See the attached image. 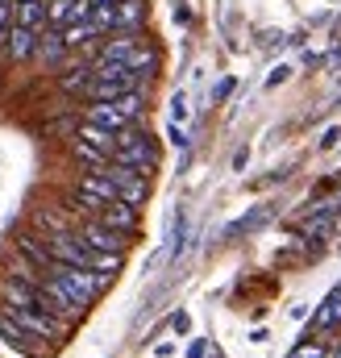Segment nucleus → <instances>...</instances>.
Wrapping results in <instances>:
<instances>
[{
    "label": "nucleus",
    "mask_w": 341,
    "mask_h": 358,
    "mask_svg": "<svg viewBox=\"0 0 341 358\" xmlns=\"http://www.w3.org/2000/svg\"><path fill=\"white\" fill-rule=\"evenodd\" d=\"M46 275H55L63 287H67V296L80 304V308H92L108 287H113V279L117 275H108V271H92V267H67V263H55V267L46 271Z\"/></svg>",
    "instance_id": "obj_1"
},
{
    "label": "nucleus",
    "mask_w": 341,
    "mask_h": 358,
    "mask_svg": "<svg viewBox=\"0 0 341 358\" xmlns=\"http://www.w3.org/2000/svg\"><path fill=\"white\" fill-rule=\"evenodd\" d=\"M113 163L133 167L142 176H154L159 171V142L146 134V125H129V129H121V142L113 150Z\"/></svg>",
    "instance_id": "obj_2"
},
{
    "label": "nucleus",
    "mask_w": 341,
    "mask_h": 358,
    "mask_svg": "<svg viewBox=\"0 0 341 358\" xmlns=\"http://www.w3.org/2000/svg\"><path fill=\"white\" fill-rule=\"evenodd\" d=\"M0 342H4L8 350L25 355V358H50V346H55V342H46V338L29 334V329H25L13 313H4V308H0Z\"/></svg>",
    "instance_id": "obj_3"
},
{
    "label": "nucleus",
    "mask_w": 341,
    "mask_h": 358,
    "mask_svg": "<svg viewBox=\"0 0 341 358\" xmlns=\"http://www.w3.org/2000/svg\"><path fill=\"white\" fill-rule=\"evenodd\" d=\"M75 234L84 238L92 250H108V255H125V250L133 246V234H121V229H113V225H104V221H80Z\"/></svg>",
    "instance_id": "obj_4"
},
{
    "label": "nucleus",
    "mask_w": 341,
    "mask_h": 358,
    "mask_svg": "<svg viewBox=\"0 0 341 358\" xmlns=\"http://www.w3.org/2000/svg\"><path fill=\"white\" fill-rule=\"evenodd\" d=\"M104 176L117 183V192H121L125 204H133V208L146 204V196H150V176H142V171H133V167H121V163H108Z\"/></svg>",
    "instance_id": "obj_5"
},
{
    "label": "nucleus",
    "mask_w": 341,
    "mask_h": 358,
    "mask_svg": "<svg viewBox=\"0 0 341 358\" xmlns=\"http://www.w3.org/2000/svg\"><path fill=\"white\" fill-rule=\"evenodd\" d=\"M67 59H71V50H67V42H63V29H59V25H46V29L38 34V50H34V63L59 76V71L67 67Z\"/></svg>",
    "instance_id": "obj_6"
},
{
    "label": "nucleus",
    "mask_w": 341,
    "mask_h": 358,
    "mask_svg": "<svg viewBox=\"0 0 341 358\" xmlns=\"http://www.w3.org/2000/svg\"><path fill=\"white\" fill-rule=\"evenodd\" d=\"M341 325V283L312 308V317H308V334L312 338H321V334H329V329H338Z\"/></svg>",
    "instance_id": "obj_7"
},
{
    "label": "nucleus",
    "mask_w": 341,
    "mask_h": 358,
    "mask_svg": "<svg viewBox=\"0 0 341 358\" xmlns=\"http://www.w3.org/2000/svg\"><path fill=\"white\" fill-rule=\"evenodd\" d=\"M38 34H42V29H29V25H17V21H13V29H8V42H4V55H8L13 63H34Z\"/></svg>",
    "instance_id": "obj_8"
},
{
    "label": "nucleus",
    "mask_w": 341,
    "mask_h": 358,
    "mask_svg": "<svg viewBox=\"0 0 341 358\" xmlns=\"http://www.w3.org/2000/svg\"><path fill=\"white\" fill-rule=\"evenodd\" d=\"M96 221H104V225H113V229H121V234H133V238H138V229H142V217H138V208H133V204H125V200H113V204H104Z\"/></svg>",
    "instance_id": "obj_9"
},
{
    "label": "nucleus",
    "mask_w": 341,
    "mask_h": 358,
    "mask_svg": "<svg viewBox=\"0 0 341 358\" xmlns=\"http://www.w3.org/2000/svg\"><path fill=\"white\" fill-rule=\"evenodd\" d=\"M84 121H96V125H104V129H129L133 121L113 104V100H87V108H84Z\"/></svg>",
    "instance_id": "obj_10"
},
{
    "label": "nucleus",
    "mask_w": 341,
    "mask_h": 358,
    "mask_svg": "<svg viewBox=\"0 0 341 358\" xmlns=\"http://www.w3.org/2000/svg\"><path fill=\"white\" fill-rule=\"evenodd\" d=\"M150 21V4L146 0H117V29H129V34H142ZM113 29V34H117Z\"/></svg>",
    "instance_id": "obj_11"
},
{
    "label": "nucleus",
    "mask_w": 341,
    "mask_h": 358,
    "mask_svg": "<svg viewBox=\"0 0 341 358\" xmlns=\"http://www.w3.org/2000/svg\"><path fill=\"white\" fill-rule=\"evenodd\" d=\"M75 187L87 192V196H96V200H104V204H113V200H121V192H117V183L104 176V167L100 171H84V176L75 179Z\"/></svg>",
    "instance_id": "obj_12"
},
{
    "label": "nucleus",
    "mask_w": 341,
    "mask_h": 358,
    "mask_svg": "<svg viewBox=\"0 0 341 358\" xmlns=\"http://www.w3.org/2000/svg\"><path fill=\"white\" fill-rule=\"evenodd\" d=\"M13 21L17 25H29V29H46V0H17L13 4Z\"/></svg>",
    "instance_id": "obj_13"
},
{
    "label": "nucleus",
    "mask_w": 341,
    "mask_h": 358,
    "mask_svg": "<svg viewBox=\"0 0 341 358\" xmlns=\"http://www.w3.org/2000/svg\"><path fill=\"white\" fill-rule=\"evenodd\" d=\"M75 134L84 138V142H92V146H100V150H117V142H121V134L117 129H104V125H96V121H80L75 125Z\"/></svg>",
    "instance_id": "obj_14"
},
{
    "label": "nucleus",
    "mask_w": 341,
    "mask_h": 358,
    "mask_svg": "<svg viewBox=\"0 0 341 358\" xmlns=\"http://www.w3.org/2000/svg\"><path fill=\"white\" fill-rule=\"evenodd\" d=\"M159 63H163V59H159V50H154L150 42H142V46H138V50L129 55V67H133V71H138V76H142L146 84H150V80L159 76Z\"/></svg>",
    "instance_id": "obj_15"
},
{
    "label": "nucleus",
    "mask_w": 341,
    "mask_h": 358,
    "mask_svg": "<svg viewBox=\"0 0 341 358\" xmlns=\"http://www.w3.org/2000/svg\"><path fill=\"white\" fill-rule=\"evenodd\" d=\"M71 155H75L80 163H87L92 171H100V167H108V163H113V155H108V150H100V146H92V142H84L80 134L71 138Z\"/></svg>",
    "instance_id": "obj_16"
},
{
    "label": "nucleus",
    "mask_w": 341,
    "mask_h": 358,
    "mask_svg": "<svg viewBox=\"0 0 341 358\" xmlns=\"http://www.w3.org/2000/svg\"><path fill=\"white\" fill-rule=\"evenodd\" d=\"M262 221H270V204H258V208H250V213H242L229 229H225V238H242V234H250V229H258Z\"/></svg>",
    "instance_id": "obj_17"
},
{
    "label": "nucleus",
    "mask_w": 341,
    "mask_h": 358,
    "mask_svg": "<svg viewBox=\"0 0 341 358\" xmlns=\"http://www.w3.org/2000/svg\"><path fill=\"white\" fill-rule=\"evenodd\" d=\"M183 246H187V213L179 208L175 217H170V238H167V255L179 263V255H183Z\"/></svg>",
    "instance_id": "obj_18"
},
{
    "label": "nucleus",
    "mask_w": 341,
    "mask_h": 358,
    "mask_svg": "<svg viewBox=\"0 0 341 358\" xmlns=\"http://www.w3.org/2000/svg\"><path fill=\"white\" fill-rule=\"evenodd\" d=\"M287 358H329V346L321 342V338H312V334H304L291 350H287Z\"/></svg>",
    "instance_id": "obj_19"
},
{
    "label": "nucleus",
    "mask_w": 341,
    "mask_h": 358,
    "mask_svg": "<svg viewBox=\"0 0 341 358\" xmlns=\"http://www.w3.org/2000/svg\"><path fill=\"white\" fill-rule=\"evenodd\" d=\"M71 4H75V0H46V21L63 29V25L71 21Z\"/></svg>",
    "instance_id": "obj_20"
},
{
    "label": "nucleus",
    "mask_w": 341,
    "mask_h": 358,
    "mask_svg": "<svg viewBox=\"0 0 341 358\" xmlns=\"http://www.w3.org/2000/svg\"><path fill=\"white\" fill-rule=\"evenodd\" d=\"M338 146H341V125L321 129V138H317V150H338Z\"/></svg>",
    "instance_id": "obj_21"
},
{
    "label": "nucleus",
    "mask_w": 341,
    "mask_h": 358,
    "mask_svg": "<svg viewBox=\"0 0 341 358\" xmlns=\"http://www.w3.org/2000/svg\"><path fill=\"white\" fill-rule=\"evenodd\" d=\"M291 63H279V67H270V76H266V88H279V84H287L291 80Z\"/></svg>",
    "instance_id": "obj_22"
},
{
    "label": "nucleus",
    "mask_w": 341,
    "mask_h": 358,
    "mask_svg": "<svg viewBox=\"0 0 341 358\" xmlns=\"http://www.w3.org/2000/svg\"><path fill=\"white\" fill-rule=\"evenodd\" d=\"M170 121H179V125L187 121V96H183V92L170 96Z\"/></svg>",
    "instance_id": "obj_23"
},
{
    "label": "nucleus",
    "mask_w": 341,
    "mask_h": 358,
    "mask_svg": "<svg viewBox=\"0 0 341 358\" xmlns=\"http://www.w3.org/2000/svg\"><path fill=\"white\" fill-rule=\"evenodd\" d=\"M233 84H238L233 76H225V80H217V84H212V100H217V104H221V100H229V96H233Z\"/></svg>",
    "instance_id": "obj_24"
},
{
    "label": "nucleus",
    "mask_w": 341,
    "mask_h": 358,
    "mask_svg": "<svg viewBox=\"0 0 341 358\" xmlns=\"http://www.w3.org/2000/svg\"><path fill=\"white\" fill-rule=\"evenodd\" d=\"M8 29H13V4H0V50L8 42Z\"/></svg>",
    "instance_id": "obj_25"
},
{
    "label": "nucleus",
    "mask_w": 341,
    "mask_h": 358,
    "mask_svg": "<svg viewBox=\"0 0 341 358\" xmlns=\"http://www.w3.org/2000/svg\"><path fill=\"white\" fill-rule=\"evenodd\" d=\"M167 142H170V146H179V150H187V134H183V125H179V121H170V125H167Z\"/></svg>",
    "instance_id": "obj_26"
},
{
    "label": "nucleus",
    "mask_w": 341,
    "mask_h": 358,
    "mask_svg": "<svg viewBox=\"0 0 341 358\" xmlns=\"http://www.w3.org/2000/svg\"><path fill=\"white\" fill-rule=\"evenodd\" d=\"M170 17H175V25H191V8H187V0H175V4H170Z\"/></svg>",
    "instance_id": "obj_27"
},
{
    "label": "nucleus",
    "mask_w": 341,
    "mask_h": 358,
    "mask_svg": "<svg viewBox=\"0 0 341 358\" xmlns=\"http://www.w3.org/2000/svg\"><path fill=\"white\" fill-rule=\"evenodd\" d=\"M170 329H175V334H187V329H191V317H187L183 308H179V313H170Z\"/></svg>",
    "instance_id": "obj_28"
},
{
    "label": "nucleus",
    "mask_w": 341,
    "mask_h": 358,
    "mask_svg": "<svg viewBox=\"0 0 341 358\" xmlns=\"http://www.w3.org/2000/svg\"><path fill=\"white\" fill-rule=\"evenodd\" d=\"M187 358H208V338H196V342L187 346Z\"/></svg>",
    "instance_id": "obj_29"
},
{
    "label": "nucleus",
    "mask_w": 341,
    "mask_h": 358,
    "mask_svg": "<svg viewBox=\"0 0 341 358\" xmlns=\"http://www.w3.org/2000/svg\"><path fill=\"white\" fill-rule=\"evenodd\" d=\"M287 313H291V321H308V317H312V308H308V304H291Z\"/></svg>",
    "instance_id": "obj_30"
},
{
    "label": "nucleus",
    "mask_w": 341,
    "mask_h": 358,
    "mask_svg": "<svg viewBox=\"0 0 341 358\" xmlns=\"http://www.w3.org/2000/svg\"><path fill=\"white\" fill-rule=\"evenodd\" d=\"M246 163H250V150H246V146H242V150H238V155H233V171H246Z\"/></svg>",
    "instance_id": "obj_31"
},
{
    "label": "nucleus",
    "mask_w": 341,
    "mask_h": 358,
    "mask_svg": "<svg viewBox=\"0 0 341 358\" xmlns=\"http://www.w3.org/2000/svg\"><path fill=\"white\" fill-rule=\"evenodd\" d=\"M175 355V342H159V346H154V358H170Z\"/></svg>",
    "instance_id": "obj_32"
},
{
    "label": "nucleus",
    "mask_w": 341,
    "mask_h": 358,
    "mask_svg": "<svg viewBox=\"0 0 341 358\" xmlns=\"http://www.w3.org/2000/svg\"><path fill=\"white\" fill-rule=\"evenodd\" d=\"M250 342H270V329H262V325H258L254 334H250Z\"/></svg>",
    "instance_id": "obj_33"
},
{
    "label": "nucleus",
    "mask_w": 341,
    "mask_h": 358,
    "mask_svg": "<svg viewBox=\"0 0 341 358\" xmlns=\"http://www.w3.org/2000/svg\"><path fill=\"white\" fill-rule=\"evenodd\" d=\"M208 358H225V350H217V346H208Z\"/></svg>",
    "instance_id": "obj_34"
},
{
    "label": "nucleus",
    "mask_w": 341,
    "mask_h": 358,
    "mask_svg": "<svg viewBox=\"0 0 341 358\" xmlns=\"http://www.w3.org/2000/svg\"><path fill=\"white\" fill-rule=\"evenodd\" d=\"M96 4H117V0H96Z\"/></svg>",
    "instance_id": "obj_35"
},
{
    "label": "nucleus",
    "mask_w": 341,
    "mask_h": 358,
    "mask_svg": "<svg viewBox=\"0 0 341 358\" xmlns=\"http://www.w3.org/2000/svg\"><path fill=\"white\" fill-rule=\"evenodd\" d=\"M333 358H341V346H338V355H333Z\"/></svg>",
    "instance_id": "obj_36"
},
{
    "label": "nucleus",
    "mask_w": 341,
    "mask_h": 358,
    "mask_svg": "<svg viewBox=\"0 0 341 358\" xmlns=\"http://www.w3.org/2000/svg\"><path fill=\"white\" fill-rule=\"evenodd\" d=\"M0 4H13V0H0Z\"/></svg>",
    "instance_id": "obj_37"
}]
</instances>
